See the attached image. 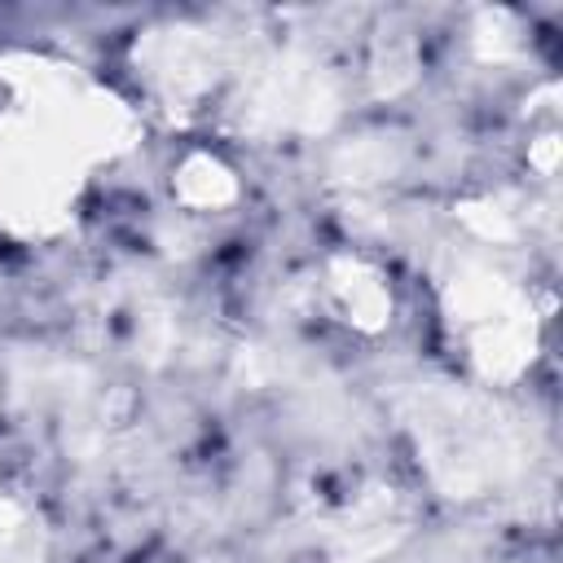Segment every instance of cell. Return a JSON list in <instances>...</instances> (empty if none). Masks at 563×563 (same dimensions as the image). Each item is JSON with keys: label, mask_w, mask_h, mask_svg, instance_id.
Here are the masks:
<instances>
[{"label": "cell", "mask_w": 563, "mask_h": 563, "mask_svg": "<svg viewBox=\"0 0 563 563\" xmlns=\"http://www.w3.org/2000/svg\"><path fill=\"white\" fill-rule=\"evenodd\" d=\"M70 154L48 128H0V211L22 224L53 220L75 189Z\"/></svg>", "instance_id": "obj_1"}, {"label": "cell", "mask_w": 563, "mask_h": 563, "mask_svg": "<svg viewBox=\"0 0 563 563\" xmlns=\"http://www.w3.org/2000/svg\"><path fill=\"white\" fill-rule=\"evenodd\" d=\"M330 290H334L339 308L347 312V321H352V325H361V330H378V325H383V317L391 312V295H387L383 277H378V273H369V268H365V264H356V260L334 268Z\"/></svg>", "instance_id": "obj_2"}, {"label": "cell", "mask_w": 563, "mask_h": 563, "mask_svg": "<svg viewBox=\"0 0 563 563\" xmlns=\"http://www.w3.org/2000/svg\"><path fill=\"white\" fill-rule=\"evenodd\" d=\"M180 194L194 202V207H207V202H229L233 198V180L229 172L216 163V158H194L180 176Z\"/></svg>", "instance_id": "obj_3"}]
</instances>
